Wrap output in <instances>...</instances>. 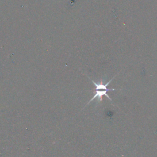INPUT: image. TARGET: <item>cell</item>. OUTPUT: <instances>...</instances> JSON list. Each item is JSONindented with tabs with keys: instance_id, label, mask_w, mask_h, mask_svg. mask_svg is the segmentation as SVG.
Instances as JSON below:
<instances>
[{
	"instance_id": "1",
	"label": "cell",
	"mask_w": 157,
	"mask_h": 157,
	"mask_svg": "<svg viewBox=\"0 0 157 157\" xmlns=\"http://www.w3.org/2000/svg\"><path fill=\"white\" fill-rule=\"evenodd\" d=\"M107 90H94V96L89 101V102L87 103V105H88L91 101H93L94 99L97 98L98 102H101L102 101V96H105L109 100H110L111 101H112V99L110 98V97L107 94Z\"/></svg>"
},
{
	"instance_id": "2",
	"label": "cell",
	"mask_w": 157,
	"mask_h": 157,
	"mask_svg": "<svg viewBox=\"0 0 157 157\" xmlns=\"http://www.w3.org/2000/svg\"><path fill=\"white\" fill-rule=\"evenodd\" d=\"M114 77H115V76L110 80H109L106 84H103L102 83V82L101 81L100 83H96L94 81H93V80H91L90 77H88L90 80H91V81L92 82V83L94 85V86H95V90H107V91H116V90H118V89H115V88H107V86H108V85L112 82V80L114 78Z\"/></svg>"
}]
</instances>
